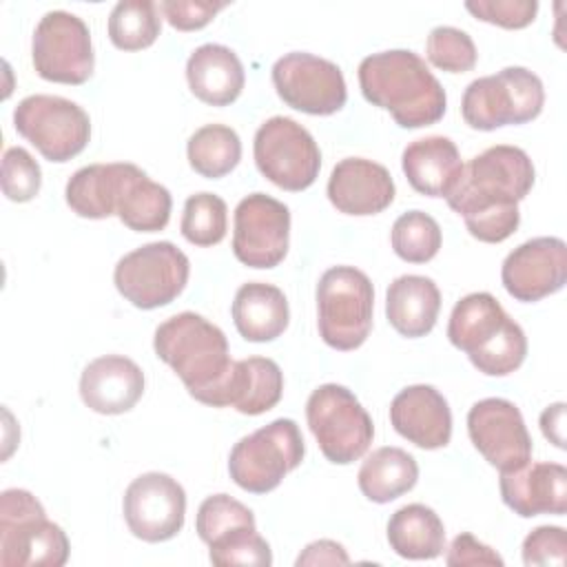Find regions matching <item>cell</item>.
I'll return each mask as SVG.
<instances>
[{
    "label": "cell",
    "instance_id": "obj_39",
    "mask_svg": "<svg viewBox=\"0 0 567 567\" xmlns=\"http://www.w3.org/2000/svg\"><path fill=\"white\" fill-rule=\"evenodd\" d=\"M40 164L22 146H11L2 155V193L11 202H29L40 193Z\"/></svg>",
    "mask_w": 567,
    "mask_h": 567
},
{
    "label": "cell",
    "instance_id": "obj_12",
    "mask_svg": "<svg viewBox=\"0 0 567 567\" xmlns=\"http://www.w3.org/2000/svg\"><path fill=\"white\" fill-rule=\"evenodd\" d=\"M255 164L259 173L284 190H303L315 184L321 151L315 137L292 117L275 115L255 133Z\"/></svg>",
    "mask_w": 567,
    "mask_h": 567
},
{
    "label": "cell",
    "instance_id": "obj_7",
    "mask_svg": "<svg viewBox=\"0 0 567 567\" xmlns=\"http://www.w3.org/2000/svg\"><path fill=\"white\" fill-rule=\"evenodd\" d=\"M545 89L525 66H507L494 75L472 80L461 100L463 120L476 131L525 124L540 115Z\"/></svg>",
    "mask_w": 567,
    "mask_h": 567
},
{
    "label": "cell",
    "instance_id": "obj_35",
    "mask_svg": "<svg viewBox=\"0 0 567 567\" xmlns=\"http://www.w3.org/2000/svg\"><path fill=\"white\" fill-rule=\"evenodd\" d=\"M228 208L215 193H195L184 204L179 230L193 246H215L226 237Z\"/></svg>",
    "mask_w": 567,
    "mask_h": 567
},
{
    "label": "cell",
    "instance_id": "obj_27",
    "mask_svg": "<svg viewBox=\"0 0 567 567\" xmlns=\"http://www.w3.org/2000/svg\"><path fill=\"white\" fill-rule=\"evenodd\" d=\"M284 392L281 368L268 357H248L235 361L224 392V408L257 416L272 410Z\"/></svg>",
    "mask_w": 567,
    "mask_h": 567
},
{
    "label": "cell",
    "instance_id": "obj_18",
    "mask_svg": "<svg viewBox=\"0 0 567 567\" xmlns=\"http://www.w3.org/2000/svg\"><path fill=\"white\" fill-rule=\"evenodd\" d=\"M501 279L516 301H538L567 281V246L558 237H534L503 261Z\"/></svg>",
    "mask_w": 567,
    "mask_h": 567
},
{
    "label": "cell",
    "instance_id": "obj_31",
    "mask_svg": "<svg viewBox=\"0 0 567 567\" xmlns=\"http://www.w3.org/2000/svg\"><path fill=\"white\" fill-rule=\"evenodd\" d=\"M357 481L365 498L372 503H390L416 485L419 465L405 450L385 445L363 461Z\"/></svg>",
    "mask_w": 567,
    "mask_h": 567
},
{
    "label": "cell",
    "instance_id": "obj_44",
    "mask_svg": "<svg viewBox=\"0 0 567 567\" xmlns=\"http://www.w3.org/2000/svg\"><path fill=\"white\" fill-rule=\"evenodd\" d=\"M350 558L346 549L334 540H315L310 543L297 558V567L301 565H348Z\"/></svg>",
    "mask_w": 567,
    "mask_h": 567
},
{
    "label": "cell",
    "instance_id": "obj_16",
    "mask_svg": "<svg viewBox=\"0 0 567 567\" xmlns=\"http://www.w3.org/2000/svg\"><path fill=\"white\" fill-rule=\"evenodd\" d=\"M122 512L135 538L162 543L184 527L186 492L173 476L146 472L126 487Z\"/></svg>",
    "mask_w": 567,
    "mask_h": 567
},
{
    "label": "cell",
    "instance_id": "obj_38",
    "mask_svg": "<svg viewBox=\"0 0 567 567\" xmlns=\"http://www.w3.org/2000/svg\"><path fill=\"white\" fill-rule=\"evenodd\" d=\"M208 558L217 567H230V565H257L268 567L272 563L270 545L266 538H261L255 529H239L233 532L213 545H208Z\"/></svg>",
    "mask_w": 567,
    "mask_h": 567
},
{
    "label": "cell",
    "instance_id": "obj_14",
    "mask_svg": "<svg viewBox=\"0 0 567 567\" xmlns=\"http://www.w3.org/2000/svg\"><path fill=\"white\" fill-rule=\"evenodd\" d=\"M272 84L288 106L308 115H332L348 100L341 69L306 51L279 58L272 66Z\"/></svg>",
    "mask_w": 567,
    "mask_h": 567
},
{
    "label": "cell",
    "instance_id": "obj_42",
    "mask_svg": "<svg viewBox=\"0 0 567 567\" xmlns=\"http://www.w3.org/2000/svg\"><path fill=\"white\" fill-rule=\"evenodd\" d=\"M228 2L224 0H164L159 2V11L168 20V24L177 31H197L206 27Z\"/></svg>",
    "mask_w": 567,
    "mask_h": 567
},
{
    "label": "cell",
    "instance_id": "obj_3",
    "mask_svg": "<svg viewBox=\"0 0 567 567\" xmlns=\"http://www.w3.org/2000/svg\"><path fill=\"white\" fill-rule=\"evenodd\" d=\"M155 354L173 368L188 394L204 405L224 408V392L235 361L226 334L195 312H179L157 326Z\"/></svg>",
    "mask_w": 567,
    "mask_h": 567
},
{
    "label": "cell",
    "instance_id": "obj_43",
    "mask_svg": "<svg viewBox=\"0 0 567 567\" xmlns=\"http://www.w3.org/2000/svg\"><path fill=\"white\" fill-rule=\"evenodd\" d=\"M445 563L450 567H454V565L456 567H461V565H498L501 567L503 558L492 547L476 540L472 534L463 532L447 547Z\"/></svg>",
    "mask_w": 567,
    "mask_h": 567
},
{
    "label": "cell",
    "instance_id": "obj_33",
    "mask_svg": "<svg viewBox=\"0 0 567 567\" xmlns=\"http://www.w3.org/2000/svg\"><path fill=\"white\" fill-rule=\"evenodd\" d=\"M162 31L157 4L151 0H122L109 16V38L120 51L151 47Z\"/></svg>",
    "mask_w": 567,
    "mask_h": 567
},
{
    "label": "cell",
    "instance_id": "obj_10",
    "mask_svg": "<svg viewBox=\"0 0 567 567\" xmlns=\"http://www.w3.org/2000/svg\"><path fill=\"white\" fill-rule=\"evenodd\" d=\"M188 257L171 241H151L126 252L113 270L117 292L135 308L153 310L175 301L188 284Z\"/></svg>",
    "mask_w": 567,
    "mask_h": 567
},
{
    "label": "cell",
    "instance_id": "obj_17",
    "mask_svg": "<svg viewBox=\"0 0 567 567\" xmlns=\"http://www.w3.org/2000/svg\"><path fill=\"white\" fill-rule=\"evenodd\" d=\"M467 434L498 472H512L532 461V436L520 410L507 399L489 396L474 403L467 412Z\"/></svg>",
    "mask_w": 567,
    "mask_h": 567
},
{
    "label": "cell",
    "instance_id": "obj_19",
    "mask_svg": "<svg viewBox=\"0 0 567 567\" xmlns=\"http://www.w3.org/2000/svg\"><path fill=\"white\" fill-rule=\"evenodd\" d=\"M394 193L388 168L363 157L341 159L328 179V199L346 215H377L392 204Z\"/></svg>",
    "mask_w": 567,
    "mask_h": 567
},
{
    "label": "cell",
    "instance_id": "obj_8",
    "mask_svg": "<svg viewBox=\"0 0 567 567\" xmlns=\"http://www.w3.org/2000/svg\"><path fill=\"white\" fill-rule=\"evenodd\" d=\"M303 454L299 425L292 419H275L235 443L228 456V474L241 489L266 494L301 465Z\"/></svg>",
    "mask_w": 567,
    "mask_h": 567
},
{
    "label": "cell",
    "instance_id": "obj_26",
    "mask_svg": "<svg viewBox=\"0 0 567 567\" xmlns=\"http://www.w3.org/2000/svg\"><path fill=\"white\" fill-rule=\"evenodd\" d=\"M233 321L237 332L252 343H266L284 334L290 310L286 295L264 281L244 284L233 299Z\"/></svg>",
    "mask_w": 567,
    "mask_h": 567
},
{
    "label": "cell",
    "instance_id": "obj_21",
    "mask_svg": "<svg viewBox=\"0 0 567 567\" xmlns=\"http://www.w3.org/2000/svg\"><path fill=\"white\" fill-rule=\"evenodd\" d=\"M503 503L523 518L567 512V470L560 463H532L501 472Z\"/></svg>",
    "mask_w": 567,
    "mask_h": 567
},
{
    "label": "cell",
    "instance_id": "obj_24",
    "mask_svg": "<svg viewBox=\"0 0 567 567\" xmlns=\"http://www.w3.org/2000/svg\"><path fill=\"white\" fill-rule=\"evenodd\" d=\"M186 80L193 95L210 106L233 104L244 84L246 73L237 53L224 44H202L186 62Z\"/></svg>",
    "mask_w": 567,
    "mask_h": 567
},
{
    "label": "cell",
    "instance_id": "obj_2",
    "mask_svg": "<svg viewBox=\"0 0 567 567\" xmlns=\"http://www.w3.org/2000/svg\"><path fill=\"white\" fill-rule=\"evenodd\" d=\"M359 86L370 104L388 111L403 128L430 126L445 115V89L414 51L392 49L363 58Z\"/></svg>",
    "mask_w": 567,
    "mask_h": 567
},
{
    "label": "cell",
    "instance_id": "obj_4",
    "mask_svg": "<svg viewBox=\"0 0 567 567\" xmlns=\"http://www.w3.org/2000/svg\"><path fill=\"white\" fill-rule=\"evenodd\" d=\"M447 339L487 377L512 374L527 354L523 328L489 292H472L456 301L447 321Z\"/></svg>",
    "mask_w": 567,
    "mask_h": 567
},
{
    "label": "cell",
    "instance_id": "obj_20",
    "mask_svg": "<svg viewBox=\"0 0 567 567\" xmlns=\"http://www.w3.org/2000/svg\"><path fill=\"white\" fill-rule=\"evenodd\" d=\"M392 427L423 450L445 447L452 439V412L445 396L425 383L403 388L390 403Z\"/></svg>",
    "mask_w": 567,
    "mask_h": 567
},
{
    "label": "cell",
    "instance_id": "obj_25",
    "mask_svg": "<svg viewBox=\"0 0 567 567\" xmlns=\"http://www.w3.org/2000/svg\"><path fill=\"white\" fill-rule=\"evenodd\" d=\"M441 310V292L430 277L401 275L385 292V315L390 326L408 337H425L432 332Z\"/></svg>",
    "mask_w": 567,
    "mask_h": 567
},
{
    "label": "cell",
    "instance_id": "obj_41",
    "mask_svg": "<svg viewBox=\"0 0 567 567\" xmlns=\"http://www.w3.org/2000/svg\"><path fill=\"white\" fill-rule=\"evenodd\" d=\"M523 563L532 565H565L567 563V536L558 525H540L523 540Z\"/></svg>",
    "mask_w": 567,
    "mask_h": 567
},
{
    "label": "cell",
    "instance_id": "obj_29",
    "mask_svg": "<svg viewBox=\"0 0 567 567\" xmlns=\"http://www.w3.org/2000/svg\"><path fill=\"white\" fill-rule=\"evenodd\" d=\"M388 543L401 558L432 560L445 549V527L432 507L410 503L390 516Z\"/></svg>",
    "mask_w": 567,
    "mask_h": 567
},
{
    "label": "cell",
    "instance_id": "obj_15",
    "mask_svg": "<svg viewBox=\"0 0 567 567\" xmlns=\"http://www.w3.org/2000/svg\"><path fill=\"white\" fill-rule=\"evenodd\" d=\"M290 241V210L266 193L244 197L235 208L233 252L250 268H275Z\"/></svg>",
    "mask_w": 567,
    "mask_h": 567
},
{
    "label": "cell",
    "instance_id": "obj_11",
    "mask_svg": "<svg viewBox=\"0 0 567 567\" xmlns=\"http://www.w3.org/2000/svg\"><path fill=\"white\" fill-rule=\"evenodd\" d=\"M16 131L29 140L44 159L69 162L91 140L89 113L60 95H29L13 111Z\"/></svg>",
    "mask_w": 567,
    "mask_h": 567
},
{
    "label": "cell",
    "instance_id": "obj_13",
    "mask_svg": "<svg viewBox=\"0 0 567 567\" xmlns=\"http://www.w3.org/2000/svg\"><path fill=\"white\" fill-rule=\"evenodd\" d=\"M31 60L42 80L84 84L95 66L89 27L69 11L44 13L33 31Z\"/></svg>",
    "mask_w": 567,
    "mask_h": 567
},
{
    "label": "cell",
    "instance_id": "obj_32",
    "mask_svg": "<svg viewBox=\"0 0 567 567\" xmlns=\"http://www.w3.org/2000/svg\"><path fill=\"white\" fill-rule=\"evenodd\" d=\"M186 155L195 173L206 179H219L239 164L241 142L235 128L226 124H206L188 137Z\"/></svg>",
    "mask_w": 567,
    "mask_h": 567
},
{
    "label": "cell",
    "instance_id": "obj_22",
    "mask_svg": "<svg viewBox=\"0 0 567 567\" xmlns=\"http://www.w3.org/2000/svg\"><path fill=\"white\" fill-rule=\"evenodd\" d=\"M144 394L142 368L122 354L93 359L80 377V396L97 414H124Z\"/></svg>",
    "mask_w": 567,
    "mask_h": 567
},
{
    "label": "cell",
    "instance_id": "obj_28",
    "mask_svg": "<svg viewBox=\"0 0 567 567\" xmlns=\"http://www.w3.org/2000/svg\"><path fill=\"white\" fill-rule=\"evenodd\" d=\"M171 193L166 186L153 182L142 168L126 162L120 186L115 215L124 226L137 233L164 230L171 219Z\"/></svg>",
    "mask_w": 567,
    "mask_h": 567
},
{
    "label": "cell",
    "instance_id": "obj_37",
    "mask_svg": "<svg viewBox=\"0 0 567 567\" xmlns=\"http://www.w3.org/2000/svg\"><path fill=\"white\" fill-rule=\"evenodd\" d=\"M427 60L447 73H465L476 64L474 40L456 27H436L427 35L425 44Z\"/></svg>",
    "mask_w": 567,
    "mask_h": 567
},
{
    "label": "cell",
    "instance_id": "obj_45",
    "mask_svg": "<svg viewBox=\"0 0 567 567\" xmlns=\"http://www.w3.org/2000/svg\"><path fill=\"white\" fill-rule=\"evenodd\" d=\"M540 430L549 443L565 447V403H554L540 414Z\"/></svg>",
    "mask_w": 567,
    "mask_h": 567
},
{
    "label": "cell",
    "instance_id": "obj_5",
    "mask_svg": "<svg viewBox=\"0 0 567 567\" xmlns=\"http://www.w3.org/2000/svg\"><path fill=\"white\" fill-rule=\"evenodd\" d=\"M69 538L47 518L42 503L27 489H4L0 496V565L62 567L69 560Z\"/></svg>",
    "mask_w": 567,
    "mask_h": 567
},
{
    "label": "cell",
    "instance_id": "obj_40",
    "mask_svg": "<svg viewBox=\"0 0 567 567\" xmlns=\"http://www.w3.org/2000/svg\"><path fill=\"white\" fill-rule=\"evenodd\" d=\"M465 9L489 24H498L503 29H523L534 22L538 2L536 0H478L465 2Z\"/></svg>",
    "mask_w": 567,
    "mask_h": 567
},
{
    "label": "cell",
    "instance_id": "obj_6",
    "mask_svg": "<svg viewBox=\"0 0 567 567\" xmlns=\"http://www.w3.org/2000/svg\"><path fill=\"white\" fill-rule=\"evenodd\" d=\"M317 312L319 334L330 348L357 350L372 330V281L354 266L328 268L317 284Z\"/></svg>",
    "mask_w": 567,
    "mask_h": 567
},
{
    "label": "cell",
    "instance_id": "obj_9",
    "mask_svg": "<svg viewBox=\"0 0 567 567\" xmlns=\"http://www.w3.org/2000/svg\"><path fill=\"white\" fill-rule=\"evenodd\" d=\"M306 419L321 454L337 465L361 458L374 439L365 408L348 388L337 383H323L308 396Z\"/></svg>",
    "mask_w": 567,
    "mask_h": 567
},
{
    "label": "cell",
    "instance_id": "obj_36",
    "mask_svg": "<svg viewBox=\"0 0 567 567\" xmlns=\"http://www.w3.org/2000/svg\"><path fill=\"white\" fill-rule=\"evenodd\" d=\"M255 527H257L255 514L244 503L235 501L228 494H213L204 498L197 509L195 529L206 545H213L215 540L233 532L255 529Z\"/></svg>",
    "mask_w": 567,
    "mask_h": 567
},
{
    "label": "cell",
    "instance_id": "obj_23",
    "mask_svg": "<svg viewBox=\"0 0 567 567\" xmlns=\"http://www.w3.org/2000/svg\"><path fill=\"white\" fill-rule=\"evenodd\" d=\"M401 166L410 186L427 197H447L463 171L456 144L443 135H430L408 144Z\"/></svg>",
    "mask_w": 567,
    "mask_h": 567
},
{
    "label": "cell",
    "instance_id": "obj_34",
    "mask_svg": "<svg viewBox=\"0 0 567 567\" xmlns=\"http://www.w3.org/2000/svg\"><path fill=\"white\" fill-rule=\"evenodd\" d=\"M390 241L403 261L425 264L436 257L443 237L432 215L423 210H408L392 224Z\"/></svg>",
    "mask_w": 567,
    "mask_h": 567
},
{
    "label": "cell",
    "instance_id": "obj_1",
    "mask_svg": "<svg viewBox=\"0 0 567 567\" xmlns=\"http://www.w3.org/2000/svg\"><path fill=\"white\" fill-rule=\"evenodd\" d=\"M534 177V164L523 148L496 144L463 164L445 199L465 219L474 239L498 244L518 228V202L532 190Z\"/></svg>",
    "mask_w": 567,
    "mask_h": 567
},
{
    "label": "cell",
    "instance_id": "obj_30",
    "mask_svg": "<svg viewBox=\"0 0 567 567\" xmlns=\"http://www.w3.org/2000/svg\"><path fill=\"white\" fill-rule=\"evenodd\" d=\"M124 171L126 162L82 166L66 182V204L75 215L86 219H104L115 215Z\"/></svg>",
    "mask_w": 567,
    "mask_h": 567
}]
</instances>
